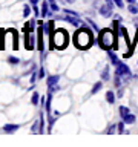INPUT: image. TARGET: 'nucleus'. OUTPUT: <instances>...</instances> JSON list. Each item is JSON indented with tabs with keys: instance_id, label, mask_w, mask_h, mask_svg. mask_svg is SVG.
<instances>
[{
	"instance_id": "18",
	"label": "nucleus",
	"mask_w": 138,
	"mask_h": 147,
	"mask_svg": "<svg viewBox=\"0 0 138 147\" xmlns=\"http://www.w3.org/2000/svg\"><path fill=\"white\" fill-rule=\"evenodd\" d=\"M127 113H131L129 107H126V106H121V107H120V115H121V118H123V117H126Z\"/></svg>"
},
{
	"instance_id": "31",
	"label": "nucleus",
	"mask_w": 138,
	"mask_h": 147,
	"mask_svg": "<svg viewBox=\"0 0 138 147\" xmlns=\"http://www.w3.org/2000/svg\"><path fill=\"white\" fill-rule=\"evenodd\" d=\"M64 2H68V3H74L75 0H64Z\"/></svg>"
},
{
	"instance_id": "13",
	"label": "nucleus",
	"mask_w": 138,
	"mask_h": 147,
	"mask_svg": "<svg viewBox=\"0 0 138 147\" xmlns=\"http://www.w3.org/2000/svg\"><path fill=\"white\" fill-rule=\"evenodd\" d=\"M110 71H109V66H106L103 71H101V80L103 81H108L109 78H110V74H109Z\"/></svg>"
},
{
	"instance_id": "20",
	"label": "nucleus",
	"mask_w": 138,
	"mask_h": 147,
	"mask_svg": "<svg viewBox=\"0 0 138 147\" xmlns=\"http://www.w3.org/2000/svg\"><path fill=\"white\" fill-rule=\"evenodd\" d=\"M87 23H89V25H91V28H92V29H95L97 32H100L101 29H100V28L98 26H97V23L94 22V20H91V18H87Z\"/></svg>"
},
{
	"instance_id": "25",
	"label": "nucleus",
	"mask_w": 138,
	"mask_h": 147,
	"mask_svg": "<svg viewBox=\"0 0 138 147\" xmlns=\"http://www.w3.org/2000/svg\"><path fill=\"white\" fill-rule=\"evenodd\" d=\"M114 3L117 5L118 8H123L124 6V3H123V0H114Z\"/></svg>"
},
{
	"instance_id": "30",
	"label": "nucleus",
	"mask_w": 138,
	"mask_h": 147,
	"mask_svg": "<svg viewBox=\"0 0 138 147\" xmlns=\"http://www.w3.org/2000/svg\"><path fill=\"white\" fill-rule=\"evenodd\" d=\"M121 95H123V89H121V90H118V94H117V96H120V98H121Z\"/></svg>"
},
{
	"instance_id": "9",
	"label": "nucleus",
	"mask_w": 138,
	"mask_h": 147,
	"mask_svg": "<svg viewBox=\"0 0 138 147\" xmlns=\"http://www.w3.org/2000/svg\"><path fill=\"white\" fill-rule=\"evenodd\" d=\"M112 8H114V5L104 3L103 6L100 8V14H101L103 17H110V16H112Z\"/></svg>"
},
{
	"instance_id": "23",
	"label": "nucleus",
	"mask_w": 138,
	"mask_h": 147,
	"mask_svg": "<svg viewBox=\"0 0 138 147\" xmlns=\"http://www.w3.org/2000/svg\"><path fill=\"white\" fill-rule=\"evenodd\" d=\"M124 124H126L124 121H120V123L117 124V130H118L120 133H121V132H124Z\"/></svg>"
},
{
	"instance_id": "24",
	"label": "nucleus",
	"mask_w": 138,
	"mask_h": 147,
	"mask_svg": "<svg viewBox=\"0 0 138 147\" xmlns=\"http://www.w3.org/2000/svg\"><path fill=\"white\" fill-rule=\"evenodd\" d=\"M8 61L11 63V64H18V63H20V60H18L17 57H9V58H8Z\"/></svg>"
},
{
	"instance_id": "11",
	"label": "nucleus",
	"mask_w": 138,
	"mask_h": 147,
	"mask_svg": "<svg viewBox=\"0 0 138 147\" xmlns=\"http://www.w3.org/2000/svg\"><path fill=\"white\" fill-rule=\"evenodd\" d=\"M3 130L6 132V133H14V132L18 130V124H5Z\"/></svg>"
},
{
	"instance_id": "27",
	"label": "nucleus",
	"mask_w": 138,
	"mask_h": 147,
	"mask_svg": "<svg viewBox=\"0 0 138 147\" xmlns=\"http://www.w3.org/2000/svg\"><path fill=\"white\" fill-rule=\"evenodd\" d=\"M39 77H40V78H43V77H45V69H43V67H41L40 71H39Z\"/></svg>"
},
{
	"instance_id": "15",
	"label": "nucleus",
	"mask_w": 138,
	"mask_h": 147,
	"mask_svg": "<svg viewBox=\"0 0 138 147\" xmlns=\"http://www.w3.org/2000/svg\"><path fill=\"white\" fill-rule=\"evenodd\" d=\"M106 101H108L109 104H114L115 103V94L112 90H108V94H106Z\"/></svg>"
},
{
	"instance_id": "6",
	"label": "nucleus",
	"mask_w": 138,
	"mask_h": 147,
	"mask_svg": "<svg viewBox=\"0 0 138 147\" xmlns=\"http://www.w3.org/2000/svg\"><path fill=\"white\" fill-rule=\"evenodd\" d=\"M60 18H63V20H66L68 23H71V25H74L75 28H81L83 26V22L78 18V16H72V14H64V16H62Z\"/></svg>"
},
{
	"instance_id": "22",
	"label": "nucleus",
	"mask_w": 138,
	"mask_h": 147,
	"mask_svg": "<svg viewBox=\"0 0 138 147\" xmlns=\"http://www.w3.org/2000/svg\"><path fill=\"white\" fill-rule=\"evenodd\" d=\"M29 12H31L29 5H25V6H23V17H28V16H29Z\"/></svg>"
},
{
	"instance_id": "14",
	"label": "nucleus",
	"mask_w": 138,
	"mask_h": 147,
	"mask_svg": "<svg viewBox=\"0 0 138 147\" xmlns=\"http://www.w3.org/2000/svg\"><path fill=\"white\" fill-rule=\"evenodd\" d=\"M108 55H109V58H110V63L112 64H115V66H117V64H120V60H118V57L117 55H115L112 51H108Z\"/></svg>"
},
{
	"instance_id": "17",
	"label": "nucleus",
	"mask_w": 138,
	"mask_h": 147,
	"mask_svg": "<svg viewBox=\"0 0 138 147\" xmlns=\"http://www.w3.org/2000/svg\"><path fill=\"white\" fill-rule=\"evenodd\" d=\"M48 3H49V6H51V9H52L54 12H58L60 11V8H58V5L55 3V0H48Z\"/></svg>"
},
{
	"instance_id": "1",
	"label": "nucleus",
	"mask_w": 138,
	"mask_h": 147,
	"mask_svg": "<svg viewBox=\"0 0 138 147\" xmlns=\"http://www.w3.org/2000/svg\"><path fill=\"white\" fill-rule=\"evenodd\" d=\"M92 43H94L92 32L85 26L80 28V29L75 32V35H74V45H75L78 49H87Z\"/></svg>"
},
{
	"instance_id": "21",
	"label": "nucleus",
	"mask_w": 138,
	"mask_h": 147,
	"mask_svg": "<svg viewBox=\"0 0 138 147\" xmlns=\"http://www.w3.org/2000/svg\"><path fill=\"white\" fill-rule=\"evenodd\" d=\"M39 94H37V92H34V94H32V96H31V103L32 104H37V103H39Z\"/></svg>"
},
{
	"instance_id": "4",
	"label": "nucleus",
	"mask_w": 138,
	"mask_h": 147,
	"mask_svg": "<svg viewBox=\"0 0 138 147\" xmlns=\"http://www.w3.org/2000/svg\"><path fill=\"white\" fill-rule=\"evenodd\" d=\"M115 74L121 77L124 81H129V80L132 78V72H131V69H129V66H127V64H124V63L117 64V71H115Z\"/></svg>"
},
{
	"instance_id": "8",
	"label": "nucleus",
	"mask_w": 138,
	"mask_h": 147,
	"mask_svg": "<svg viewBox=\"0 0 138 147\" xmlns=\"http://www.w3.org/2000/svg\"><path fill=\"white\" fill-rule=\"evenodd\" d=\"M37 34H39V41H37V48H39L40 52H45V45H43V35H45V31H43V26H40L37 29Z\"/></svg>"
},
{
	"instance_id": "16",
	"label": "nucleus",
	"mask_w": 138,
	"mask_h": 147,
	"mask_svg": "<svg viewBox=\"0 0 138 147\" xmlns=\"http://www.w3.org/2000/svg\"><path fill=\"white\" fill-rule=\"evenodd\" d=\"M101 87H103V83H101V81H98V83H95V84L92 86V90H91V92L95 95L97 92H100V89H101Z\"/></svg>"
},
{
	"instance_id": "3",
	"label": "nucleus",
	"mask_w": 138,
	"mask_h": 147,
	"mask_svg": "<svg viewBox=\"0 0 138 147\" xmlns=\"http://www.w3.org/2000/svg\"><path fill=\"white\" fill-rule=\"evenodd\" d=\"M68 41H69V37L66 34V31L63 29H55L52 32V35H51V46L54 49H64Z\"/></svg>"
},
{
	"instance_id": "32",
	"label": "nucleus",
	"mask_w": 138,
	"mask_h": 147,
	"mask_svg": "<svg viewBox=\"0 0 138 147\" xmlns=\"http://www.w3.org/2000/svg\"><path fill=\"white\" fill-rule=\"evenodd\" d=\"M129 3H137V0H127Z\"/></svg>"
},
{
	"instance_id": "5",
	"label": "nucleus",
	"mask_w": 138,
	"mask_h": 147,
	"mask_svg": "<svg viewBox=\"0 0 138 147\" xmlns=\"http://www.w3.org/2000/svg\"><path fill=\"white\" fill-rule=\"evenodd\" d=\"M58 81H60V75H51V77L48 78V84H46V86H48V90L51 92V94L60 89Z\"/></svg>"
},
{
	"instance_id": "29",
	"label": "nucleus",
	"mask_w": 138,
	"mask_h": 147,
	"mask_svg": "<svg viewBox=\"0 0 138 147\" xmlns=\"http://www.w3.org/2000/svg\"><path fill=\"white\" fill-rule=\"evenodd\" d=\"M29 3L32 5V6H34V5H37V3H39V0H29Z\"/></svg>"
},
{
	"instance_id": "10",
	"label": "nucleus",
	"mask_w": 138,
	"mask_h": 147,
	"mask_svg": "<svg viewBox=\"0 0 138 147\" xmlns=\"http://www.w3.org/2000/svg\"><path fill=\"white\" fill-rule=\"evenodd\" d=\"M52 12H54V11L51 9L48 0L41 3V17H51V16H52Z\"/></svg>"
},
{
	"instance_id": "19",
	"label": "nucleus",
	"mask_w": 138,
	"mask_h": 147,
	"mask_svg": "<svg viewBox=\"0 0 138 147\" xmlns=\"http://www.w3.org/2000/svg\"><path fill=\"white\" fill-rule=\"evenodd\" d=\"M127 11L131 12V14H137V12H138V8L135 6V3H129V6H127Z\"/></svg>"
},
{
	"instance_id": "12",
	"label": "nucleus",
	"mask_w": 138,
	"mask_h": 147,
	"mask_svg": "<svg viewBox=\"0 0 138 147\" xmlns=\"http://www.w3.org/2000/svg\"><path fill=\"white\" fill-rule=\"evenodd\" d=\"M135 119H137V117L133 113H127L126 117H123V121L126 124H133V123H135Z\"/></svg>"
},
{
	"instance_id": "7",
	"label": "nucleus",
	"mask_w": 138,
	"mask_h": 147,
	"mask_svg": "<svg viewBox=\"0 0 138 147\" xmlns=\"http://www.w3.org/2000/svg\"><path fill=\"white\" fill-rule=\"evenodd\" d=\"M25 46H26V49H34V46H35V35H34V31H26V35H25Z\"/></svg>"
},
{
	"instance_id": "2",
	"label": "nucleus",
	"mask_w": 138,
	"mask_h": 147,
	"mask_svg": "<svg viewBox=\"0 0 138 147\" xmlns=\"http://www.w3.org/2000/svg\"><path fill=\"white\" fill-rule=\"evenodd\" d=\"M98 45L101 49L104 51H110V49H117L115 45H117V35L115 32H112L110 29H101L98 32Z\"/></svg>"
},
{
	"instance_id": "28",
	"label": "nucleus",
	"mask_w": 138,
	"mask_h": 147,
	"mask_svg": "<svg viewBox=\"0 0 138 147\" xmlns=\"http://www.w3.org/2000/svg\"><path fill=\"white\" fill-rule=\"evenodd\" d=\"M34 14H35V16H39V8H37V5H34Z\"/></svg>"
},
{
	"instance_id": "26",
	"label": "nucleus",
	"mask_w": 138,
	"mask_h": 147,
	"mask_svg": "<svg viewBox=\"0 0 138 147\" xmlns=\"http://www.w3.org/2000/svg\"><path fill=\"white\" fill-rule=\"evenodd\" d=\"M115 129H117V126H114V124H112V126H109V129H108L106 132H108V133H114Z\"/></svg>"
}]
</instances>
